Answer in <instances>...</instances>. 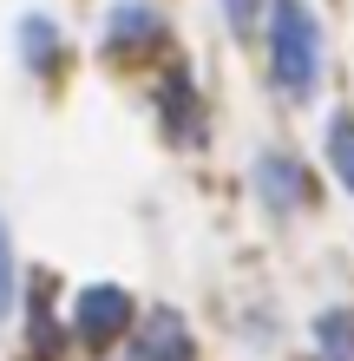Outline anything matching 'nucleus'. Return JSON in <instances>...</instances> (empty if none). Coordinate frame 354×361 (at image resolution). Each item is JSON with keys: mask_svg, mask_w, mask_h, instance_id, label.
<instances>
[{"mask_svg": "<svg viewBox=\"0 0 354 361\" xmlns=\"http://www.w3.org/2000/svg\"><path fill=\"white\" fill-rule=\"evenodd\" d=\"M13 295H20V269H13V243H7V224H0V322L13 315Z\"/></svg>", "mask_w": 354, "mask_h": 361, "instance_id": "1a4fd4ad", "label": "nucleus"}, {"mask_svg": "<svg viewBox=\"0 0 354 361\" xmlns=\"http://www.w3.org/2000/svg\"><path fill=\"white\" fill-rule=\"evenodd\" d=\"M230 20H236V27H249V0H230Z\"/></svg>", "mask_w": 354, "mask_h": 361, "instance_id": "9d476101", "label": "nucleus"}, {"mask_svg": "<svg viewBox=\"0 0 354 361\" xmlns=\"http://www.w3.org/2000/svg\"><path fill=\"white\" fill-rule=\"evenodd\" d=\"M315 335H322V348H328V355H354V315H348V309L322 315V322H315Z\"/></svg>", "mask_w": 354, "mask_h": 361, "instance_id": "6e6552de", "label": "nucleus"}, {"mask_svg": "<svg viewBox=\"0 0 354 361\" xmlns=\"http://www.w3.org/2000/svg\"><path fill=\"white\" fill-rule=\"evenodd\" d=\"M269 73L289 99L322 86V27L302 0H269Z\"/></svg>", "mask_w": 354, "mask_h": 361, "instance_id": "f257e3e1", "label": "nucleus"}, {"mask_svg": "<svg viewBox=\"0 0 354 361\" xmlns=\"http://www.w3.org/2000/svg\"><path fill=\"white\" fill-rule=\"evenodd\" d=\"M328 164H335L341 190H354V118H328Z\"/></svg>", "mask_w": 354, "mask_h": 361, "instance_id": "0eeeda50", "label": "nucleus"}, {"mask_svg": "<svg viewBox=\"0 0 354 361\" xmlns=\"http://www.w3.org/2000/svg\"><path fill=\"white\" fill-rule=\"evenodd\" d=\"M158 33H164V20L144 7V0H118V7L106 13V47L112 53H138V47H151Z\"/></svg>", "mask_w": 354, "mask_h": 361, "instance_id": "20e7f679", "label": "nucleus"}, {"mask_svg": "<svg viewBox=\"0 0 354 361\" xmlns=\"http://www.w3.org/2000/svg\"><path fill=\"white\" fill-rule=\"evenodd\" d=\"M20 59H27L33 73H53L59 66V27H53V20H39V13L20 20Z\"/></svg>", "mask_w": 354, "mask_h": 361, "instance_id": "423d86ee", "label": "nucleus"}, {"mask_svg": "<svg viewBox=\"0 0 354 361\" xmlns=\"http://www.w3.org/2000/svg\"><path fill=\"white\" fill-rule=\"evenodd\" d=\"M132 361H197L184 315H171V309L144 315V322H138V335H132Z\"/></svg>", "mask_w": 354, "mask_h": 361, "instance_id": "7ed1b4c3", "label": "nucleus"}, {"mask_svg": "<svg viewBox=\"0 0 354 361\" xmlns=\"http://www.w3.org/2000/svg\"><path fill=\"white\" fill-rule=\"evenodd\" d=\"M256 190L269 197V210H296V204L308 197V184H302V164H296V158H282V152L256 158Z\"/></svg>", "mask_w": 354, "mask_h": 361, "instance_id": "39448f33", "label": "nucleus"}, {"mask_svg": "<svg viewBox=\"0 0 354 361\" xmlns=\"http://www.w3.org/2000/svg\"><path fill=\"white\" fill-rule=\"evenodd\" d=\"M132 295H125L118 283H92V289H79V302H72V329H79V342H92V348H112L125 329H132Z\"/></svg>", "mask_w": 354, "mask_h": 361, "instance_id": "f03ea898", "label": "nucleus"}]
</instances>
